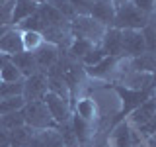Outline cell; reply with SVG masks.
<instances>
[{
  "label": "cell",
  "mask_w": 156,
  "mask_h": 147,
  "mask_svg": "<svg viewBox=\"0 0 156 147\" xmlns=\"http://www.w3.org/2000/svg\"><path fill=\"white\" fill-rule=\"evenodd\" d=\"M27 147H62V139L57 130H37Z\"/></svg>",
  "instance_id": "7c38bea8"
},
{
  "label": "cell",
  "mask_w": 156,
  "mask_h": 147,
  "mask_svg": "<svg viewBox=\"0 0 156 147\" xmlns=\"http://www.w3.org/2000/svg\"><path fill=\"white\" fill-rule=\"evenodd\" d=\"M8 61H10V55H6V53H2V51H0V69L6 65Z\"/></svg>",
  "instance_id": "8d00e7d4"
},
{
  "label": "cell",
  "mask_w": 156,
  "mask_h": 147,
  "mask_svg": "<svg viewBox=\"0 0 156 147\" xmlns=\"http://www.w3.org/2000/svg\"><path fill=\"white\" fill-rule=\"evenodd\" d=\"M96 45L88 39H72L70 45H68V57L72 61H82L86 53H90Z\"/></svg>",
  "instance_id": "603a6c76"
},
{
  "label": "cell",
  "mask_w": 156,
  "mask_h": 147,
  "mask_svg": "<svg viewBox=\"0 0 156 147\" xmlns=\"http://www.w3.org/2000/svg\"><path fill=\"white\" fill-rule=\"evenodd\" d=\"M43 102H45L49 114L53 116V120L57 122V126L65 124V122H70L72 118V106L68 104L66 100H62V98H58L57 94H53V92H47L45 96H43Z\"/></svg>",
  "instance_id": "52a82bcc"
},
{
  "label": "cell",
  "mask_w": 156,
  "mask_h": 147,
  "mask_svg": "<svg viewBox=\"0 0 156 147\" xmlns=\"http://www.w3.org/2000/svg\"><path fill=\"white\" fill-rule=\"evenodd\" d=\"M37 12L41 14V18H43V22H45L47 28H49V26H65V24L70 22V20H66L55 6H51L49 2L41 4V6L37 8Z\"/></svg>",
  "instance_id": "d6986e66"
},
{
  "label": "cell",
  "mask_w": 156,
  "mask_h": 147,
  "mask_svg": "<svg viewBox=\"0 0 156 147\" xmlns=\"http://www.w3.org/2000/svg\"><path fill=\"white\" fill-rule=\"evenodd\" d=\"M33 2H35L37 6H41V4H45V2H49V0H33Z\"/></svg>",
  "instance_id": "ab89813d"
},
{
  "label": "cell",
  "mask_w": 156,
  "mask_h": 147,
  "mask_svg": "<svg viewBox=\"0 0 156 147\" xmlns=\"http://www.w3.org/2000/svg\"><path fill=\"white\" fill-rule=\"evenodd\" d=\"M129 2H133V6H136L140 12L148 14V16L154 14V0H129Z\"/></svg>",
  "instance_id": "e575fe53"
},
{
  "label": "cell",
  "mask_w": 156,
  "mask_h": 147,
  "mask_svg": "<svg viewBox=\"0 0 156 147\" xmlns=\"http://www.w3.org/2000/svg\"><path fill=\"white\" fill-rule=\"evenodd\" d=\"M139 135H143V137H154L156 135V114L150 120H146L143 126H139Z\"/></svg>",
  "instance_id": "836d02e7"
},
{
  "label": "cell",
  "mask_w": 156,
  "mask_h": 147,
  "mask_svg": "<svg viewBox=\"0 0 156 147\" xmlns=\"http://www.w3.org/2000/svg\"><path fill=\"white\" fill-rule=\"evenodd\" d=\"M10 61L16 65V69L20 73H22L23 78L35 75V73H39L37 69V63H35V57H33L31 51H22V53H16V55L10 57Z\"/></svg>",
  "instance_id": "5bb4252c"
},
{
  "label": "cell",
  "mask_w": 156,
  "mask_h": 147,
  "mask_svg": "<svg viewBox=\"0 0 156 147\" xmlns=\"http://www.w3.org/2000/svg\"><path fill=\"white\" fill-rule=\"evenodd\" d=\"M8 29H10L8 26H0V37H2V36H4V33H6V32H8Z\"/></svg>",
  "instance_id": "f35d334b"
},
{
  "label": "cell",
  "mask_w": 156,
  "mask_h": 147,
  "mask_svg": "<svg viewBox=\"0 0 156 147\" xmlns=\"http://www.w3.org/2000/svg\"><path fill=\"white\" fill-rule=\"evenodd\" d=\"M100 47L105 51L107 57H123V47H121V29L107 28L104 37L100 41Z\"/></svg>",
  "instance_id": "30bf717a"
},
{
  "label": "cell",
  "mask_w": 156,
  "mask_h": 147,
  "mask_svg": "<svg viewBox=\"0 0 156 147\" xmlns=\"http://www.w3.org/2000/svg\"><path fill=\"white\" fill-rule=\"evenodd\" d=\"M150 22V16L144 12H140L136 6H133V2H125L119 4L115 8V20L113 26L117 29H143L146 24Z\"/></svg>",
  "instance_id": "3957f363"
},
{
  "label": "cell",
  "mask_w": 156,
  "mask_h": 147,
  "mask_svg": "<svg viewBox=\"0 0 156 147\" xmlns=\"http://www.w3.org/2000/svg\"><path fill=\"white\" fill-rule=\"evenodd\" d=\"M154 10H156V0H154Z\"/></svg>",
  "instance_id": "f6af8a7d"
},
{
  "label": "cell",
  "mask_w": 156,
  "mask_h": 147,
  "mask_svg": "<svg viewBox=\"0 0 156 147\" xmlns=\"http://www.w3.org/2000/svg\"><path fill=\"white\" fill-rule=\"evenodd\" d=\"M129 69H131V71L150 73V75H154V71H156V55L144 51L143 55H139L135 59H129Z\"/></svg>",
  "instance_id": "ffe728a7"
},
{
  "label": "cell",
  "mask_w": 156,
  "mask_h": 147,
  "mask_svg": "<svg viewBox=\"0 0 156 147\" xmlns=\"http://www.w3.org/2000/svg\"><path fill=\"white\" fill-rule=\"evenodd\" d=\"M113 141H115V147H135L136 137L133 135L129 126L121 124V126H117V130L113 134Z\"/></svg>",
  "instance_id": "cb8c5ba5"
},
{
  "label": "cell",
  "mask_w": 156,
  "mask_h": 147,
  "mask_svg": "<svg viewBox=\"0 0 156 147\" xmlns=\"http://www.w3.org/2000/svg\"><path fill=\"white\" fill-rule=\"evenodd\" d=\"M0 51L6 55H16V53L23 51V43H22V32L18 28H10L2 37H0Z\"/></svg>",
  "instance_id": "8fae6325"
},
{
  "label": "cell",
  "mask_w": 156,
  "mask_h": 147,
  "mask_svg": "<svg viewBox=\"0 0 156 147\" xmlns=\"http://www.w3.org/2000/svg\"><path fill=\"white\" fill-rule=\"evenodd\" d=\"M105 26H101L98 20H94L88 14H76L70 20V36L72 39H88L94 45H100L101 37L105 33Z\"/></svg>",
  "instance_id": "6da1fadb"
},
{
  "label": "cell",
  "mask_w": 156,
  "mask_h": 147,
  "mask_svg": "<svg viewBox=\"0 0 156 147\" xmlns=\"http://www.w3.org/2000/svg\"><path fill=\"white\" fill-rule=\"evenodd\" d=\"M105 57H107L105 51H104L100 45H96L90 53H86V55H84V59H82V65H84V67H94V65H98L100 61H104Z\"/></svg>",
  "instance_id": "4dcf8cb0"
},
{
  "label": "cell",
  "mask_w": 156,
  "mask_h": 147,
  "mask_svg": "<svg viewBox=\"0 0 156 147\" xmlns=\"http://www.w3.org/2000/svg\"><path fill=\"white\" fill-rule=\"evenodd\" d=\"M49 92L47 88V75L45 73H35V75L23 78V100L27 102H37V100H43V96H45Z\"/></svg>",
  "instance_id": "5b68a950"
},
{
  "label": "cell",
  "mask_w": 156,
  "mask_h": 147,
  "mask_svg": "<svg viewBox=\"0 0 156 147\" xmlns=\"http://www.w3.org/2000/svg\"><path fill=\"white\" fill-rule=\"evenodd\" d=\"M150 20H152V22L156 24V10H154V14H152V16H150Z\"/></svg>",
  "instance_id": "b9f144b4"
},
{
  "label": "cell",
  "mask_w": 156,
  "mask_h": 147,
  "mask_svg": "<svg viewBox=\"0 0 156 147\" xmlns=\"http://www.w3.org/2000/svg\"><path fill=\"white\" fill-rule=\"evenodd\" d=\"M35 131L37 130H33V127H29L26 124L16 127V130H12V131H8V135H10V147H27L29 139L33 137Z\"/></svg>",
  "instance_id": "44dd1931"
},
{
  "label": "cell",
  "mask_w": 156,
  "mask_h": 147,
  "mask_svg": "<svg viewBox=\"0 0 156 147\" xmlns=\"http://www.w3.org/2000/svg\"><path fill=\"white\" fill-rule=\"evenodd\" d=\"M148 147H156V137H148Z\"/></svg>",
  "instance_id": "74e56055"
},
{
  "label": "cell",
  "mask_w": 156,
  "mask_h": 147,
  "mask_svg": "<svg viewBox=\"0 0 156 147\" xmlns=\"http://www.w3.org/2000/svg\"><path fill=\"white\" fill-rule=\"evenodd\" d=\"M154 81H156V71H154Z\"/></svg>",
  "instance_id": "ee69618b"
},
{
  "label": "cell",
  "mask_w": 156,
  "mask_h": 147,
  "mask_svg": "<svg viewBox=\"0 0 156 147\" xmlns=\"http://www.w3.org/2000/svg\"><path fill=\"white\" fill-rule=\"evenodd\" d=\"M119 61H121V57H105L104 61H100L94 67H84V73L94 78H107L117 69Z\"/></svg>",
  "instance_id": "9a60e30c"
},
{
  "label": "cell",
  "mask_w": 156,
  "mask_h": 147,
  "mask_svg": "<svg viewBox=\"0 0 156 147\" xmlns=\"http://www.w3.org/2000/svg\"><path fill=\"white\" fill-rule=\"evenodd\" d=\"M121 47H123V55L129 59L143 55L146 47L140 29H121Z\"/></svg>",
  "instance_id": "8992f818"
},
{
  "label": "cell",
  "mask_w": 156,
  "mask_h": 147,
  "mask_svg": "<svg viewBox=\"0 0 156 147\" xmlns=\"http://www.w3.org/2000/svg\"><path fill=\"white\" fill-rule=\"evenodd\" d=\"M74 114H78L80 118H84L86 122L94 124L96 118H98V108H96V102L92 98H82L74 104Z\"/></svg>",
  "instance_id": "7402d4cb"
},
{
  "label": "cell",
  "mask_w": 156,
  "mask_h": 147,
  "mask_svg": "<svg viewBox=\"0 0 156 147\" xmlns=\"http://www.w3.org/2000/svg\"><path fill=\"white\" fill-rule=\"evenodd\" d=\"M22 43H23V51H35L37 47H41L45 43V39L39 32H22Z\"/></svg>",
  "instance_id": "83f0119b"
},
{
  "label": "cell",
  "mask_w": 156,
  "mask_h": 147,
  "mask_svg": "<svg viewBox=\"0 0 156 147\" xmlns=\"http://www.w3.org/2000/svg\"><path fill=\"white\" fill-rule=\"evenodd\" d=\"M37 4L33 0H16L14 2V10H12V26L22 24L26 18H29L31 14L37 12Z\"/></svg>",
  "instance_id": "2e32d148"
},
{
  "label": "cell",
  "mask_w": 156,
  "mask_h": 147,
  "mask_svg": "<svg viewBox=\"0 0 156 147\" xmlns=\"http://www.w3.org/2000/svg\"><path fill=\"white\" fill-rule=\"evenodd\" d=\"M154 114H156V98L152 96V98H148L144 104H140L136 110L131 112V122L139 127V126H143L146 120H150Z\"/></svg>",
  "instance_id": "ac0fdd59"
},
{
  "label": "cell",
  "mask_w": 156,
  "mask_h": 147,
  "mask_svg": "<svg viewBox=\"0 0 156 147\" xmlns=\"http://www.w3.org/2000/svg\"><path fill=\"white\" fill-rule=\"evenodd\" d=\"M0 85H2V81H0Z\"/></svg>",
  "instance_id": "7dc6e473"
},
{
  "label": "cell",
  "mask_w": 156,
  "mask_h": 147,
  "mask_svg": "<svg viewBox=\"0 0 156 147\" xmlns=\"http://www.w3.org/2000/svg\"><path fill=\"white\" fill-rule=\"evenodd\" d=\"M123 86L133 88V90H146V88H156L154 75L150 73H139V71H131L127 77H123Z\"/></svg>",
  "instance_id": "4fadbf2b"
},
{
  "label": "cell",
  "mask_w": 156,
  "mask_h": 147,
  "mask_svg": "<svg viewBox=\"0 0 156 147\" xmlns=\"http://www.w3.org/2000/svg\"><path fill=\"white\" fill-rule=\"evenodd\" d=\"M70 124H72V130H74L76 141L80 145H86L88 141L92 139V135H94V131H92V124H90V122H86L84 118H80L78 114H72Z\"/></svg>",
  "instance_id": "e0dca14e"
},
{
  "label": "cell",
  "mask_w": 156,
  "mask_h": 147,
  "mask_svg": "<svg viewBox=\"0 0 156 147\" xmlns=\"http://www.w3.org/2000/svg\"><path fill=\"white\" fill-rule=\"evenodd\" d=\"M14 2L16 0H10L8 4L0 6V26H12V10H14Z\"/></svg>",
  "instance_id": "d6a6232c"
},
{
  "label": "cell",
  "mask_w": 156,
  "mask_h": 147,
  "mask_svg": "<svg viewBox=\"0 0 156 147\" xmlns=\"http://www.w3.org/2000/svg\"><path fill=\"white\" fill-rule=\"evenodd\" d=\"M0 147H10V135L4 130H0Z\"/></svg>",
  "instance_id": "d590c367"
},
{
  "label": "cell",
  "mask_w": 156,
  "mask_h": 147,
  "mask_svg": "<svg viewBox=\"0 0 156 147\" xmlns=\"http://www.w3.org/2000/svg\"><path fill=\"white\" fill-rule=\"evenodd\" d=\"M22 114H23V122L26 126L33 127V130H57V122L53 120V116L49 114L47 106L43 100L37 102H27L26 106L22 108Z\"/></svg>",
  "instance_id": "277c9868"
},
{
  "label": "cell",
  "mask_w": 156,
  "mask_h": 147,
  "mask_svg": "<svg viewBox=\"0 0 156 147\" xmlns=\"http://www.w3.org/2000/svg\"><path fill=\"white\" fill-rule=\"evenodd\" d=\"M16 28L20 29V32H39V33H41L47 26H45V22H43L41 14L35 12V14H31L29 18H26L22 24H18Z\"/></svg>",
  "instance_id": "d4e9b609"
},
{
  "label": "cell",
  "mask_w": 156,
  "mask_h": 147,
  "mask_svg": "<svg viewBox=\"0 0 156 147\" xmlns=\"http://www.w3.org/2000/svg\"><path fill=\"white\" fill-rule=\"evenodd\" d=\"M49 4L55 6L66 20H72V18L76 16V10H74V6H72L70 0H49Z\"/></svg>",
  "instance_id": "1f68e13d"
},
{
  "label": "cell",
  "mask_w": 156,
  "mask_h": 147,
  "mask_svg": "<svg viewBox=\"0 0 156 147\" xmlns=\"http://www.w3.org/2000/svg\"><path fill=\"white\" fill-rule=\"evenodd\" d=\"M115 8L117 6H115L113 0H96V2L92 4L88 16H92L94 20H98L101 26L111 28V26H113V20H115Z\"/></svg>",
  "instance_id": "ba28073f"
},
{
  "label": "cell",
  "mask_w": 156,
  "mask_h": 147,
  "mask_svg": "<svg viewBox=\"0 0 156 147\" xmlns=\"http://www.w3.org/2000/svg\"><path fill=\"white\" fill-rule=\"evenodd\" d=\"M115 2V6H119V4H125V2H129V0H113Z\"/></svg>",
  "instance_id": "60d3db41"
},
{
  "label": "cell",
  "mask_w": 156,
  "mask_h": 147,
  "mask_svg": "<svg viewBox=\"0 0 156 147\" xmlns=\"http://www.w3.org/2000/svg\"><path fill=\"white\" fill-rule=\"evenodd\" d=\"M33 57H35V63H37V69L39 73H47L55 63L58 61V47L53 45V43H43L41 47H37L35 51H31Z\"/></svg>",
  "instance_id": "9c48e42d"
},
{
  "label": "cell",
  "mask_w": 156,
  "mask_h": 147,
  "mask_svg": "<svg viewBox=\"0 0 156 147\" xmlns=\"http://www.w3.org/2000/svg\"><path fill=\"white\" fill-rule=\"evenodd\" d=\"M22 94H23V78L16 82H2L0 85V100L12 96H22Z\"/></svg>",
  "instance_id": "f1b7e54d"
},
{
  "label": "cell",
  "mask_w": 156,
  "mask_h": 147,
  "mask_svg": "<svg viewBox=\"0 0 156 147\" xmlns=\"http://www.w3.org/2000/svg\"><path fill=\"white\" fill-rule=\"evenodd\" d=\"M22 78H23L22 73L16 69V65L12 61H8L6 65L0 69V81L2 82H16V81H22Z\"/></svg>",
  "instance_id": "f546056e"
},
{
  "label": "cell",
  "mask_w": 156,
  "mask_h": 147,
  "mask_svg": "<svg viewBox=\"0 0 156 147\" xmlns=\"http://www.w3.org/2000/svg\"><path fill=\"white\" fill-rule=\"evenodd\" d=\"M26 106L23 96H12V98H2L0 100V116L12 114V112H20Z\"/></svg>",
  "instance_id": "484cf974"
},
{
  "label": "cell",
  "mask_w": 156,
  "mask_h": 147,
  "mask_svg": "<svg viewBox=\"0 0 156 147\" xmlns=\"http://www.w3.org/2000/svg\"><path fill=\"white\" fill-rule=\"evenodd\" d=\"M113 90L117 92V96H119V100H121V110H119V114H117V118H115V124H119L127 114H131V112L136 110L140 104H144L148 98H152L156 88L133 90V88H127L123 85H113Z\"/></svg>",
  "instance_id": "7a4b0ae2"
},
{
  "label": "cell",
  "mask_w": 156,
  "mask_h": 147,
  "mask_svg": "<svg viewBox=\"0 0 156 147\" xmlns=\"http://www.w3.org/2000/svg\"><path fill=\"white\" fill-rule=\"evenodd\" d=\"M10 0H0V6H4V4H8Z\"/></svg>",
  "instance_id": "7bdbcfd3"
},
{
  "label": "cell",
  "mask_w": 156,
  "mask_h": 147,
  "mask_svg": "<svg viewBox=\"0 0 156 147\" xmlns=\"http://www.w3.org/2000/svg\"><path fill=\"white\" fill-rule=\"evenodd\" d=\"M140 33H143L144 37V47H146V53H152L156 55V24L150 20L146 26L140 29Z\"/></svg>",
  "instance_id": "4316f807"
},
{
  "label": "cell",
  "mask_w": 156,
  "mask_h": 147,
  "mask_svg": "<svg viewBox=\"0 0 156 147\" xmlns=\"http://www.w3.org/2000/svg\"><path fill=\"white\" fill-rule=\"evenodd\" d=\"M154 98H156V90H154Z\"/></svg>",
  "instance_id": "bcb514c9"
}]
</instances>
